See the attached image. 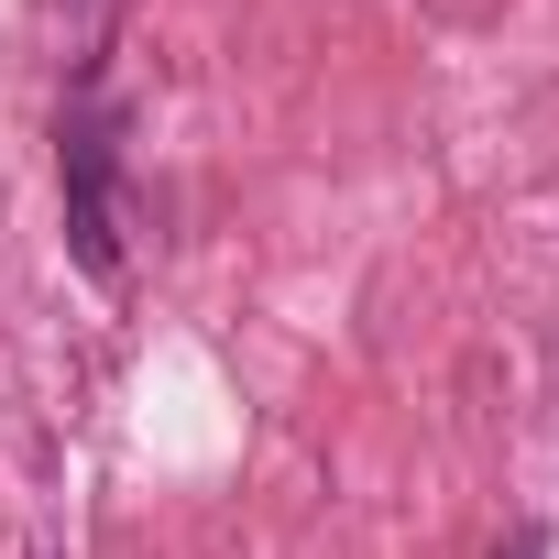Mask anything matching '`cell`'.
I'll return each mask as SVG.
<instances>
[{
	"label": "cell",
	"mask_w": 559,
	"mask_h": 559,
	"mask_svg": "<svg viewBox=\"0 0 559 559\" xmlns=\"http://www.w3.org/2000/svg\"><path fill=\"white\" fill-rule=\"evenodd\" d=\"M121 99L110 78H78L67 121H56V176H67V252L88 286H121Z\"/></svg>",
	"instance_id": "obj_1"
},
{
	"label": "cell",
	"mask_w": 559,
	"mask_h": 559,
	"mask_svg": "<svg viewBox=\"0 0 559 559\" xmlns=\"http://www.w3.org/2000/svg\"><path fill=\"white\" fill-rule=\"evenodd\" d=\"M493 559H548V537H537V526H515V537H504Z\"/></svg>",
	"instance_id": "obj_2"
}]
</instances>
